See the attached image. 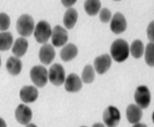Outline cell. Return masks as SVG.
Here are the masks:
<instances>
[{
    "instance_id": "cell-1",
    "label": "cell",
    "mask_w": 154,
    "mask_h": 127,
    "mask_svg": "<svg viewBox=\"0 0 154 127\" xmlns=\"http://www.w3.org/2000/svg\"><path fill=\"white\" fill-rule=\"evenodd\" d=\"M110 54L112 59H115L116 62L118 63L124 62L129 57V44L123 39H117L111 44Z\"/></svg>"
},
{
    "instance_id": "cell-2",
    "label": "cell",
    "mask_w": 154,
    "mask_h": 127,
    "mask_svg": "<svg viewBox=\"0 0 154 127\" xmlns=\"http://www.w3.org/2000/svg\"><path fill=\"white\" fill-rule=\"evenodd\" d=\"M35 21L29 15H22L17 21V31L23 37H29L35 31Z\"/></svg>"
},
{
    "instance_id": "cell-3",
    "label": "cell",
    "mask_w": 154,
    "mask_h": 127,
    "mask_svg": "<svg viewBox=\"0 0 154 127\" xmlns=\"http://www.w3.org/2000/svg\"><path fill=\"white\" fill-rule=\"evenodd\" d=\"M52 33V29L50 24L46 21H42L38 23L35 27L34 36L36 42L42 44H46V42L50 39Z\"/></svg>"
},
{
    "instance_id": "cell-4",
    "label": "cell",
    "mask_w": 154,
    "mask_h": 127,
    "mask_svg": "<svg viewBox=\"0 0 154 127\" xmlns=\"http://www.w3.org/2000/svg\"><path fill=\"white\" fill-rule=\"evenodd\" d=\"M30 79L34 84L37 87H43L45 86L49 80L48 78V71L46 68L42 65H36L34 66L30 70Z\"/></svg>"
},
{
    "instance_id": "cell-5",
    "label": "cell",
    "mask_w": 154,
    "mask_h": 127,
    "mask_svg": "<svg viewBox=\"0 0 154 127\" xmlns=\"http://www.w3.org/2000/svg\"><path fill=\"white\" fill-rule=\"evenodd\" d=\"M48 78L51 84L54 86H61L65 82V70L62 64L54 63L49 69Z\"/></svg>"
},
{
    "instance_id": "cell-6",
    "label": "cell",
    "mask_w": 154,
    "mask_h": 127,
    "mask_svg": "<svg viewBox=\"0 0 154 127\" xmlns=\"http://www.w3.org/2000/svg\"><path fill=\"white\" fill-rule=\"evenodd\" d=\"M134 99L138 107L146 109L151 103V93L146 86H139L134 94Z\"/></svg>"
},
{
    "instance_id": "cell-7",
    "label": "cell",
    "mask_w": 154,
    "mask_h": 127,
    "mask_svg": "<svg viewBox=\"0 0 154 127\" xmlns=\"http://www.w3.org/2000/svg\"><path fill=\"white\" fill-rule=\"evenodd\" d=\"M121 113L119 109L114 106H109L104 111L103 120L105 125L108 127H116L121 120Z\"/></svg>"
},
{
    "instance_id": "cell-8",
    "label": "cell",
    "mask_w": 154,
    "mask_h": 127,
    "mask_svg": "<svg viewBox=\"0 0 154 127\" xmlns=\"http://www.w3.org/2000/svg\"><path fill=\"white\" fill-rule=\"evenodd\" d=\"M51 43L55 47L64 46L68 40V34L66 30L61 25H56L52 29L51 33Z\"/></svg>"
},
{
    "instance_id": "cell-9",
    "label": "cell",
    "mask_w": 154,
    "mask_h": 127,
    "mask_svg": "<svg viewBox=\"0 0 154 127\" xmlns=\"http://www.w3.org/2000/svg\"><path fill=\"white\" fill-rule=\"evenodd\" d=\"M15 119L21 125H28L32 119V111L28 106L20 104L15 109Z\"/></svg>"
},
{
    "instance_id": "cell-10",
    "label": "cell",
    "mask_w": 154,
    "mask_h": 127,
    "mask_svg": "<svg viewBox=\"0 0 154 127\" xmlns=\"http://www.w3.org/2000/svg\"><path fill=\"white\" fill-rule=\"evenodd\" d=\"M111 58L109 54H103L94 59V70L100 75H103L109 70L111 66Z\"/></svg>"
},
{
    "instance_id": "cell-11",
    "label": "cell",
    "mask_w": 154,
    "mask_h": 127,
    "mask_svg": "<svg viewBox=\"0 0 154 127\" xmlns=\"http://www.w3.org/2000/svg\"><path fill=\"white\" fill-rule=\"evenodd\" d=\"M126 27L127 22L125 16L120 12L115 14L110 23V30L115 34H121L125 31Z\"/></svg>"
},
{
    "instance_id": "cell-12",
    "label": "cell",
    "mask_w": 154,
    "mask_h": 127,
    "mask_svg": "<svg viewBox=\"0 0 154 127\" xmlns=\"http://www.w3.org/2000/svg\"><path fill=\"white\" fill-rule=\"evenodd\" d=\"M64 86L68 93H78L83 86V81L78 75L72 73L66 78Z\"/></svg>"
},
{
    "instance_id": "cell-13",
    "label": "cell",
    "mask_w": 154,
    "mask_h": 127,
    "mask_svg": "<svg viewBox=\"0 0 154 127\" xmlns=\"http://www.w3.org/2000/svg\"><path fill=\"white\" fill-rule=\"evenodd\" d=\"M56 52L54 47L51 44H44L39 52V59L44 64H50L55 59Z\"/></svg>"
},
{
    "instance_id": "cell-14",
    "label": "cell",
    "mask_w": 154,
    "mask_h": 127,
    "mask_svg": "<svg viewBox=\"0 0 154 127\" xmlns=\"http://www.w3.org/2000/svg\"><path fill=\"white\" fill-rule=\"evenodd\" d=\"M39 93L37 89L32 86H25L20 92V97L25 103H34L38 98Z\"/></svg>"
},
{
    "instance_id": "cell-15",
    "label": "cell",
    "mask_w": 154,
    "mask_h": 127,
    "mask_svg": "<svg viewBox=\"0 0 154 127\" xmlns=\"http://www.w3.org/2000/svg\"><path fill=\"white\" fill-rule=\"evenodd\" d=\"M142 117V110L137 104H130L126 109V118L131 124L139 123Z\"/></svg>"
},
{
    "instance_id": "cell-16",
    "label": "cell",
    "mask_w": 154,
    "mask_h": 127,
    "mask_svg": "<svg viewBox=\"0 0 154 127\" xmlns=\"http://www.w3.org/2000/svg\"><path fill=\"white\" fill-rule=\"evenodd\" d=\"M29 43L25 37H19L12 47V53L17 58L23 57L26 54Z\"/></svg>"
},
{
    "instance_id": "cell-17",
    "label": "cell",
    "mask_w": 154,
    "mask_h": 127,
    "mask_svg": "<svg viewBox=\"0 0 154 127\" xmlns=\"http://www.w3.org/2000/svg\"><path fill=\"white\" fill-rule=\"evenodd\" d=\"M22 62L17 57H9L6 62V69L11 76H18L22 70Z\"/></svg>"
},
{
    "instance_id": "cell-18",
    "label": "cell",
    "mask_w": 154,
    "mask_h": 127,
    "mask_svg": "<svg viewBox=\"0 0 154 127\" xmlns=\"http://www.w3.org/2000/svg\"><path fill=\"white\" fill-rule=\"evenodd\" d=\"M78 53H79L78 47L72 43H68L66 46L63 47V48L60 53V56L64 62H68L75 59L76 56L78 55Z\"/></svg>"
},
{
    "instance_id": "cell-19",
    "label": "cell",
    "mask_w": 154,
    "mask_h": 127,
    "mask_svg": "<svg viewBox=\"0 0 154 127\" xmlns=\"http://www.w3.org/2000/svg\"><path fill=\"white\" fill-rule=\"evenodd\" d=\"M78 18H79V15L75 8H68L63 17V24L65 25V27L67 29L73 28V26L76 25L78 21Z\"/></svg>"
},
{
    "instance_id": "cell-20",
    "label": "cell",
    "mask_w": 154,
    "mask_h": 127,
    "mask_svg": "<svg viewBox=\"0 0 154 127\" xmlns=\"http://www.w3.org/2000/svg\"><path fill=\"white\" fill-rule=\"evenodd\" d=\"M101 3L97 0H88L84 3V9L88 15H96L100 11Z\"/></svg>"
},
{
    "instance_id": "cell-21",
    "label": "cell",
    "mask_w": 154,
    "mask_h": 127,
    "mask_svg": "<svg viewBox=\"0 0 154 127\" xmlns=\"http://www.w3.org/2000/svg\"><path fill=\"white\" fill-rule=\"evenodd\" d=\"M13 46V35L5 31L0 33V51H7Z\"/></svg>"
},
{
    "instance_id": "cell-22",
    "label": "cell",
    "mask_w": 154,
    "mask_h": 127,
    "mask_svg": "<svg viewBox=\"0 0 154 127\" xmlns=\"http://www.w3.org/2000/svg\"><path fill=\"white\" fill-rule=\"evenodd\" d=\"M130 53L135 59H140L144 53V45L142 41L135 40L130 47Z\"/></svg>"
},
{
    "instance_id": "cell-23",
    "label": "cell",
    "mask_w": 154,
    "mask_h": 127,
    "mask_svg": "<svg viewBox=\"0 0 154 127\" xmlns=\"http://www.w3.org/2000/svg\"><path fill=\"white\" fill-rule=\"evenodd\" d=\"M94 77H95L94 69L90 64L86 65L82 73V81H83L86 84H89L94 81Z\"/></svg>"
},
{
    "instance_id": "cell-24",
    "label": "cell",
    "mask_w": 154,
    "mask_h": 127,
    "mask_svg": "<svg viewBox=\"0 0 154 127\" xmlns=\"http://www.w3.org/2000/svg\"><path fill=\"white\" fill-rule=\"evenodd\" d=\"M145 61L147 65L154 66V42H149L145 50Z\"/></svg>"
},
{
    "instance_id": "cell-25",
    "label": "cell",
    "mask_w": 154,
    "mask_h": 127,
    "mask_svg": "<svg viewBox=\"0 0 154 127\" xmlns=\"http://www.w3.org/2000/svg\"><path fill=\"white\" fill-rule=\"evenodd\" d=\"M10 26V18L5 13H0V31H5Z\"/></svg>"
},
{
    "instance_id": "cell-26",
    "label": "cell",
    "mask_w": 154,
    "mask_h": 127,
    "mask_svg": "<svg viewBox=\"0 0 154 127\" xmlns=\"http://www.w3.org/2000/svg\"><path fill=\"white\" fill-rule=\"evenodd\" d=\"M100 21L104 23H107L111 20V12L107 8H104L100 9Z\"/></svg>"
},
{
    "instance_id": "cell-27",
    "label": "cell",
    "mask_w": 154,
    "mask_h": 127,
    "mask_svg": "<svg viewBox=\"0 0 154 127\" xmlns=\"http://www.w3.org/2000/svg\"><path fill=\"white\" fill-rule=\"evenodd\" d=\"M146 35L147 38L151 41V42H154V21L149 23L146 29Z\"/></svg>"
},
{
    "instance_id": "cell-28",
    "label": "cell",
    "mask_w": 154,
    "mask_h": 127,
    "mask_svg": "<svg viewBox=\"0 0 154 127\" xmlns=\"http://www.w3.org/2000/svg\"><path fill=\"white\" fill-rule=\"evenodd\" d=\"M76 1H62V4H63V6H65V7H67V8H70L73 5V4H75Z\"/></svg>"
},
{
    "instance_id": "cell-29",
    "label": "cell",
    "mask_w": 154,
    "mask_h": 127,
    "mask_svg": "<svg viewBox=\"0 0 154 127\" xmlns=\"http://www.w3.org/2000/svg\"><path fill=\"white\" fill-rule=\"evenodd\" d=\"M0 127H7L6 123L4 120V119L0 118Z\"/></svg>"
},
{
    "instance_id": "cell-30",
    "label": "cell",
    "mask_w": 154,
    "mask_h": 127,
    "mask_svg": "<svg viewBox=\"0 0 154 127\" xmlns=\"http://www.w3.org/2000/svg\"><path fill=\"white\" fill-rule=\"evenodd\" d=\"M133 127H147L145 125V124H142V123H137V124H135L133 125Z\"/></svg>"
},
{
    "instance_id": "cell-31",
    "label": "cell",
    "mask_w": 154,
    "mask_h": 127,
    "mask_svg": "<svg viewBox=\"0 0 154 127\" xmlns=\"http://www.w3.org/2000/svg\"><path fill=\"white\" fill-rule=\"evenodd\" d=\"M92 127H105V126H104V125L101 124V123H95V124H94V125H93V126Z\"/></svg>"
},
{
    "instance_id": "cell-32",
    "label": "cell",
    "mask_w": 154,
    "mask_h": 127,
    "mask_svg": "<svg viewBox=\"0 0 154 127\" xmlns=\"http://www.w3.org/2000/svg\"><path fill=\"white\" fill-rule=\"evenodd\" d=\"M26 127H37V126H36L35 124H31V123H30V124H28V125H26Z\"/></svg>"
},
{
    "instance_id": "cell-33",
    "label": "cell",
    "mask_w": 154,
    "mask_h": 127,
    "mask_svg": "<svg viewBox=\"0 0 154 127\" xmlns=\"http://www.w3.org/2000/svg\"><path fill=\"white\" fill-rule=\"evenodd\" d=\"M152 121H153L154 123V111H153V113H152Z\"/></svg>"
},
{
    "instance_id": "cell-34",
    "label": "cell",
    "mask_w": 154,
    "mask_h": 127,
    "mask_svg": "<svg viewBox=\"0 0 154 127\" xmlns=\"http://www.w3.org/2000/svg\"><path fill=\"white\" fill-rule=\"evenodd\" d=\"M0 66H1V58H0Z\"/></svg>"
},
{
    "instance_id": "cell-35",
    "label": "cell",
    "mask_w": 154,
    "mask_h": 127,
    "mask_svg": "<svg viewBox=\"0 0 154 127\" xmlns=\"http://www.w3.org/2000/svg\"><path fill=\"white\" fill-rule=\"evenodd\" d=\"M82 127H87V126H82Z\"/></svg>"
}]
</instances>
